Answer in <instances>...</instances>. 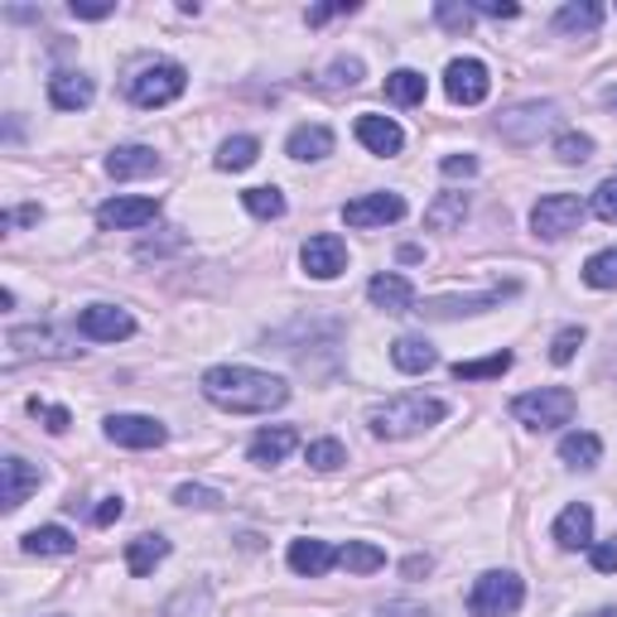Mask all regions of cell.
Listing matches in <instances>:
<instances>
[{"mask_svg": "<svg viewBox=\"0 0 617 617\" xmlns=\"http://www.w3.org/2000/svg\"><path fill=\"white\" fill-rule=\"evenodd\" d=\"M594 213L603 222H617V179H603L594 189Z\"/></svg>", "mask_w": 617, "mask_h": 617, "instance_id": "obj_41", "label": "cell"}, {"mask_svg": "<svg viewBox=\"0 0 617 617\" xmlns=\"http://www.w3.org/2000/svg\"><path fill=\"white\" fill-rule=\"evenodd\" d=\"M603 24V6H594V0H579V6H564L555 15V30L560 34H594Z\"/></svg>", "mask_w": 617, "mask_h": 617, "instance_id": "obj_30", "label": "cell"}, {"mask_svg": "<svg viewBox=\"0 0 617 617\" xmlns=\"http://www.w3.org/2000/svg\"><path fill=\"white\" fill-rule=\"evenodd\" d=\"M183 87H189V73L179 63H150L130 77V102L136 107H169L174 97H183Z\"/></svg>", "mask_w": 617, "mask_h": 617, "instance_id": "obj_5", "label": "cell"}, {"mask_svg": "<svg viewBox=\"0 0 617 617\" xmlns=\"http://www.w3.org/2000/svg\"><path fill=\"white\" fill-rule=\"evenodd\" d=\"M299 260H305V270L313 275V280H333V275L348 270V246H343V236L319 232V236H309V242H305Z\"/></svg>", "mask_w": 617, "mask_h": 617, "instance_id": "obj_10", "label": "cell"}, {"mask_svg": "<svg viewBox=\"0 0 617 617\" xmlns=\"http://www.w3.org/2000/svg\"><path fill=\"white\" fill-rule=\"evenodd\" d=\"M30 415H34V419H44V429H49V435H63V429L73 425V415L63 411V405H44L39 396L30 401Z\"/></svg>", "mask_w": 617, "mask_h": 617, "instance_id": "obj_40", "label": "cell"}, {"mask_svg": "<svg viewBox=\"0 0 617 617\" xmlns=\"http://www.w3.org/2000/svg\"><path fill=\"white\" fill-rule=\"evenodd\" d=\"M164 555H169L164 535H136V541L126 545V570L136 574V579H146V574H155V564H160Z\"/></svg>", "mask_w": 617, "mask_h": 617, "instance_id": "obj_25", "label": "cell"}, {"mask_svg": "<svg viewBox=\"0 0 617 617\" xmlns=\"http://www.w3.org/2000/svg\"><path fill=\"white\" fill-rule=\"evenodd\" d=\"M444 174L468 179V174H478V160H472V155H444Z\"/></svg>", "mask_w": 617, "mask_h": 617, "instance_id": "obj_44", "label": "cell"}, {"mask_svg": "<svg viewBox=\"0 0 617 617\" xmlns=\"http://www.w3.org/2000/svg\"><path fill=\"white\" fill-rule=\"evenodd\" d=\"M401 217H405V199H401V193H366V199H352L343 208V222H348V227H358V232L386 227V222H401Z\"/></svg>", "mask_w": 617, "mask_h": 617, "instance_id": "obj_9", "label": "cell"}, {"mask_svg": "<svg viewBox=\"0 0 617 617\" xmlns=\"http://www.w3.org/2000/svg\"><path fill=\"white\" fill-rule=\"evenodd\" d=\"M92 77L87 73H54L49 77V102H54L58 111H83L92 107Z\"/></svg>", "mask_w": 617, "mask_h": 617, "instance_id": "obj_18", "label": "cell"}, {"mask_svg": "<svg viewBox=\"0 0 617 617\" xmlns=\"http://www.w3.org/2000/svg\"><path fill=\"white\" fill-rule=\"evenodd\" d=\"M121 517H126V502H121V497H107V502L92 511V521H97V526H111V521H121Z\"/></svg>", "mask_w": 617, "mask_h": 617, "instance_id": "obj_45", "label": "cell"}, {"mask_svg": "<svg viewBox=\"0 0 617 617\" xmlns=\"http://www.w3.org/2000/svg\"><path fill=\"white\" fill-rule=\"evenodd\" d=\"M444 92H449L458 107H478V102H488V92H492L488 63L482 58H454L449 73H444Z\"/></svg>", "mask_w": 617, "mask_h": 617, "instance_id": "obj_7", "label": "cell"}, {"mask_svg": "<svg viewBox=\"0 0 617 617\" xmlns=\"http://www.w3.org/2000/svg\"><path fill=\"white\" fill-rule=\"evenodd\" d=\"M584 199H574V193H550V199H541L531 208V227L550 236V242H560V236H570V232H579L584 227Z\"/></svg>", "mask_w": 617, "mask_h": 617, "instance_id": "obj_6", "label": "cell"}, {"mask_svg": "<svg viewBox=\"0 0 617 617\" xmlns=\"http://www.w3.org/2000/svg\"><path fill=\"white\" fill-rule=\"evenodd\" d=\"M107 439L121 449H160L164 444V425L150 415H111L107 419Z\"/></svg>", "mask_w": 617, "mask_h": 617, "instance_id": "obj_12", "label": "cell"}, {"mask_svg": "<svg viewBox=\"0 0 617 617\" xmlns=\"http://www.w3.org/2000/svg\"><path fill=\"white\" fill-rule=\"evenodd\" d=\"M574 411H579V401H574V391H564V386H541V391H531V396L511 401V415L531 429H560V425L574 419Z\"/></svg>", "mask_w": 617, "mask_h": 617, "instance_id": "obj_3", "label": "cell"}, {"mask_svg": "<svg viewBox=\"0 0 617 617\" xmlns=\"http://www.w3.org/2000/svg\"><path fill=\"white\" fill-rule=\"evenodd\" d=\"M0 472H6V492H0V502H6V511H20L24 497L39 488V468L24 464V458H6Z\"/></svg>", "mask_w": 617, "mask_h": 617, "instance_id": "obj_21", "label": "cell"}, {"mask_svg": "<svg viewBox=\"0 0 617 617\" xmlns=\"http://www.w3.org/2000/svg\"><path fill=\"white\" fill-rule=\"evenodd\" d=\"M73 15L77 20H107V15H116V6H77L73 0Z\"/></svg>", "mask_w": 617, "mask_h": 617, "instance_id": "obj_49", "label": "cell"}, {"mask_svg": "<svg viewBox=\"0 0 617 617\" xmlns=\"http://www.w3.org/2000/svg\"><path fill=\"white\" fill-rule=\"evenodd\" d=\"M502 295H511V285H507V290H492V295H472V299H435V305H425L419 313H429V319H454V313H482V309L502 305Z\"/></svg>", "mask_w": 617, "mask_h": 617, "instance_id": "obj_28", "label": "cell"}, {"mask_svg": "<svg viewBox=\"0 0 617 617\" xmlns=\"http://www.w3.org/2000/svg\"><path fill=\"white\" fill-rule=\"evenodd\" d=\"M203 396L232 415H266L290 401V386L256 366H213V372H203Z\"/></svg>", "mask_w": 617, "mask_h": 617, "instance_id": "obj_1", "label": "cell"}, {"mask_svg": "<svg viewBox=\"0 0 617 617\" xmlns=\"http://www.w3.org/2000/svg\"><path fill=\"white\" fill-rule=\"evenodd\" d=\"M603 102H608V107L617 111V87H608V92H603Z\"/></svg>", "mask_w": 617, "mask_h": 617, "instance_id": "obj_52", "label": "cell"}, {"mask_svg": "<svg viewBox=\"0 0 617 617\" xmlns=\"http://www.w3.org/2000/svg\"><path fill=\"white\" fill-rule=\"evenodd\" d=\"M358 140L372 155H401L405 146V130L391 121V116H376V111H362L358 116Z\"/></svg>", "mask_w": 617, "mask_h": 617, "instance_id": "obj_16", "label": "cell"}, {"mask_svg": "<svg viewBox=\"0 0 617 617\" xmlns=\"http://www.w3.org/2000/svg\"><path fill=\"white\" fill-rule=\"evenodd\" d=\"M285 150H290V160H328V155H333V130L328 126H295Z\"/></svg>", "mask_w": 617, "mask_h": 617, "instance_id": "obj_23", "label": "cell"}, {"mask_svg": "<svg viewBox=\"0 0 617 617\" xmlns=\"http://www.w3.org/2000/svg\"><path fill=\"white\" fill-rule=\"evenodd\" d=\"M560 458L570 468H594L603 458V439L598 435H564L560 439Z\"/></svg>", "mask_w": 617, "mask_h": 617, "instance_id": "obj_33", "label": "cell"}, {"mask_svg": "<svg viewBox=\"0 0 617 617\" xmlns=\"http://www.w3.org/2000/svg\"><path fill=\"white\" fill-rule=\"evenodd\" d=\"M584 280L594 285V290H617V246H613V252H598V256H588V266H584Z\"/></svg>", "mask_w": 617, "mask_h": 617, "instance_id": "obj_36", "label": "cell"}, {"mask_svg": "<svg viewBox=\"0 0 617 617\" xmlns=\"http://www.w3.org/2000/svg\"><path fill=\"white\" fill-rule=\"evenodd\" d=\"M352 6H319V10H309V24H323V20H333V15H348Z\"/></svg>", "mask_w": 617, "mask_h": 617, "instance_id": "obj_51", "label": "cell"}, {"mask_svg": "<svg viewBox=\"0 0 617 617\" xmlns=\"http://www.w3.org/2000/svg\"><path fill=\"white\" fill-rule=\"evenodd\" d=\"M425 92H429V83H425V73H415V68H396L386 77V97L396 102V107H415V102H425Z\"/></svg>", "mask_w": 617, "mask_h": 617, "instance_id": "obj_31", "label": "cell"}, {"mask_svg": "<svg viewBox=\"0 0 617 617\" xmlns=\"http://www.w3.org/2000/svg\"><path fill=\"white\" fill-rule=\"evenodd\" d=\"M77 333L92 338V343H121V338L136 333V319L116 305H87L77 313Z\"/></svg>", "mask_w": 617, "mask_h": 617, "instance_id": "obj_8", "label": "cell"}, {"mask_svg": "<svg viewBox=\"0 0 617 617\" xmlns=\"http://www.w3.org/2000/svg\"><path fill=\"white\" fill-rule=\"evenodd\" d=\"M555 155H560V164H584V160H594V140L579 136V130H564L555 140Z\"/></svg>", "mask_w": 617, "mask_h": 617, "instance_id": "obj_38", "label": "cell"}, {"mask_svg": "<svg viewBox=\"0 0 617 617\" xmlns=\"http://www.w3.org/2000/svg\"><path fill=\"white\" fill-rule=\"evenodd\" d=\"M366 299L386 313H411L415 309V285L405 280V275H376V280L366 285Z\"/></svg>", "mask_w": 617, "mask_h": 617, "instance_id": "obj_17", "label": "cell"}, {"mask_svg": "<svg viewBox=\"0 0 617 617\" xmlns=\"http://www.w3.org/2000/svg\"><path fill=\"white\" fill-rule=\"evenodd\" d=\"M584 348V328L579 323H570V328H560L555 333V343H550V362H574V352Z\"/></svg>", "mask_w": 617, "mask_h": 617, "instance_id": "obj_39", "label": "cell"}, {"mask_svg": "<svg viewBox=\"0 0 617 617\" xmlns=\"http://www.w3.org/2000/svg\"><path fill=\"white\" fill-rule=\"evenodd\" d=\"M594 617H617V613H594Z\"/></svg>", "mask_w": 617, "mask_h": 617, "instance_id": "obj_53", "label": "cell"}, {"mask_svg": "<svg viewBox=\"0 0 617 617\" xmlns=\"http://www.w3.org/2000/svg\"><path fill=\"white\" fill-rule=\"evenodd\" d=\"M299 444V435L290 425H275V429H260V435L252 439V464H260V468H270V464H280L285 454H290Z\"/></svg>", "mask_w": 617, "mask_h": 617, "instance_id": "obj_24", "label": "cell"}, {"mask_svg": "<svg viewBox=\"0 0 617 617\" xmlns=\"http://www.w3.org/2000/svg\"><path fill=\"white\" fill-rule=\"evenodd\" d=\"M333 564H338V550L328 545V541H309V535H305V541L290 545V570L295 574H309V579H319V574H328Z\"/></svg>", "mask_w": 617, "mask_h": 617, "instance_id": "obj_20", "label": "cell"}, {"mask_svg": "<svg viewBox=\"0 0 617 617\" xmlns=\"http://www.w3.org/2000/svg\"><path fill=\"white\" fill-rule=\"evenodd\" d=\"M521 598H526V584L517 579L511 570H488L478 584H472L468 594V613L472 617H507L521 608Z\"/></svg>", "mask_w": 617, "mask_h": 617, "instance_id": "obj_4", "label": "cell"}, {"mask_svg": "<svg viewBox=\"0 0 617 617\" xmlns=\"http://www.w3.org/2000/svg\"><path fill=\"white\" fill-rule=\"evenodd\" d=\"M502 372H511V352H492V358H478V362H454L458 382H492Z\"/></svg>", "mask_w": 617, "mask_h": 617, "instance_id": "obj_34", "label": "cell"}, {"mask_svg": "<svg viewBox=\"0 0 617 617\" xmlns=\"http://www.w3.org/2000/svg\"><path fill=\"white\" fill-rule=\"evenodd\" d=\"M20 358H77V348H68L54 328H10V362Z\"/></svg>", "mask_w": 617, "mask_h": 617, "instance_id": "obj_13", "label": "cell"}, {"mask_svg": "<svg viewBox=\"0 0 617 617\" xmlns=\"http://www.w3.org/2000/svg\"><path fill=\"white\" fill-rule=\"evenodd\" d=\"M444 419V401L435 396H396L386 405H376L372 415H366V425H372L376 439H411V435H425L429 425H439Z\"/></svg>", "mask_w": 617, "mask_h": 617, "instance_id": "obj_2", "label": "cell"}, {"mask_svg": "<svg viewBox=\"0 0 617 617\" xmlns=\"http://www.w3.org/2000/svg\"><path fill=\"white\" fill-rule=\"evenodd\" d=\"M242 203H246V213L260 217V222L285 217V193H280V189H246Z\"/></svg>", "mask_w": 617, "mask_h": 617, "instance_id": "obj_35", "label": "cell"}, {"mask_svg": "<svg viewBox=\"0 0 617 617\" xmlns=\"http://www.w3.org/2000/svg\"><path fill=\"white\" fill-rule=\"evenodd\" d=\"M174 502H183V507H203V511H213V507H222V497H217L213 488H193V482H183V488L174 492Z\"/></svg>", "mask_w": 617, "mask_h": 617, "instance_id": "obj_42", "label": "cell"}, {"mask_svg": "<svg viewBox=\"0 0 617 617\" xmlns=\"http://www.w3.org/2000/svg\"><path fill=\"white\" fill-rule=\"evenodd\" d=\"M328 83L333 87H358L362 83V63L358 58H338L333 68H328Z\"/></svg>", "mask_w": 617, "mask_h": 617, "instance_id": "obj_43", "label": "cell"}, {"mask_svg": "<svg viewBox=\"0 0 617 617\" xmlns=\"http://www.w3.org/2000/svg\"><path fill=\"white\" fill-rule=\"evenodd\" d=\"M464 217H468V193H439V199L425 208L429 232H454V227H464Z\"/></svg>", "mask_w": 617, "mask_h": 617, "instance_id": "obj_26", "label": "cell"}, {"mask_svg": "<svg viewBox=\"0 0 617 617\" xmlns=\"http://www.w3.org/2000/svg\"><path fill=\"white\" fill-rule=\"evenodd\" d=\"M256 155H260L256 136H232V140H222V150H217V169H227V174H236V169H252Z\"/></svg>", "mask_w": 617, "mask_h": 617, "instance_id": "obj_32", "label": "cell"}, {"mask_svg": "<svg viewBox=\"0 0 617 617\" xmlns=\"http://www.w3.org/2000/svg\"><path fill=\"white\" fill-rule=\"evenodd\" d=\"M391 362H396L401 372L419 376V372H435V366H439V352L429 348L425 338H396V343H391Z\"/></svg>", "mask_w": 617, "mask_h": 617, "instance_id": "obj_22", "label": "cell"}, {"mask_svg": "<svg viewBox=\"0 0 617 617\" xmlns=\"http://www.w3.org/2000/svg\"><path fill=\"white\" fill-rule=\"evenodd\" d=\"M338 564L348 574H376V570H386V550L372 541H348V545H338Z\"/></svg>", "mask_w": 617, "mask_h": 617, "instance_id": "obj_27", "label": "cell"}, {"mask_svg": "<svg viewBox=\"0 0 617 617\" xmlns=\"http://www.w3.org/2000/svg\"><path fill=\"white\" fill-rule=\"evenodd\" d=\"M472 10H478V15H492V20H511V15H517V6H511V0H478Z\"/></svg>", "mask_w": 617, "mask_h": 617, "instance_id": "obj_47", "label": "cell"}, {"mask_svg": "<svg viewBox=\"0 0 617 617\" xmlns=\"http://www.w3.org/2000/svg\"><path fill=\"white\" fill-rule=\"evenodd\" d=\"M555 545L560 550H588L594 545V511H588L584 502H570L560 511V521H555Z\"/></svg>", "mask_w": 617, "mask_h": 617, "instance_id": "obj_15", "label": "cell"}, {"mask_svg": "<svg viewBox=\"0 0 617 617\" xmlns=\"http://www.w3.org/2000/svg\"><path fill=\"white\" fill-rule=\"evenodd\" d=\"M588 560H594L598 574H617V545H594V555Z\"/></svg>", "mask_w": 617, "mask_h": 617, "instance_id": "obj_48", "label": "cell"}, {"mask_svg": "<svg viewBox=\"0 0 617 617\" xmlns=\"http://www.w3.org/2000/svg\"><path fill=\"white\" fill-rule=\"evenodd\" d=\"M435 15H439V24H449V30H468V24H472V10L468 6L464 10H458V6H439Z\"/></svg>", "mask_w": 617, "mask_h": 617, "instance_id": "obj_46", "label": "cell"}, {"mask_svg": "<svg viewBox=\"0 0 617 617\" xmlns=\"http://www.w3.org/2000/svg\"><path fill=\"white\" fill-rule=\"evenodd\" d=\"M107 174L111 179H146V174H160V155L150 146H121L107 155Z\"/></svg>", "mask_w": 617, "mask_h": 617, "instance_id": "obj_19", "label": "cell"}, {"mask_svg": "<svg viewBox=\"0 0 617 617\" xmlns=\"http://www.w3.org/2000/svg\"><path fill=\"white\" fill-rule=\"evenodd\" d=\"M305 458H309V468L333 472V468H343V464H348V449H343L338 439H313L309 449H305Z\"/></svg>", "mask_w": 617, "mask_h": 617, "instance_id": "obj_37", "label": "cell"}, {"mask_svg": "<svg viewBox=\"0 0 617 617\" xmlns=\"http://www.w3.org/2000/svg\"><path fill=\"white\" fill-rule=\"evenodd\" d=\"M401 570H405V579H419V574H429V555H411Z\"/></svg>", "mask_w": 617, "mask_h": 617, "instance_id": "obj_50", "label": "cell"}, {"mask_svg": "<svg viewBox=\"0 0 617 617\" xmlns=\"http://www.w3.org/2000/svg\"><path fill=\"white\" fill-rule=\"evenodd\" d=\"M160 217V203L155 199H107L97 208V222L107 232H136V227H146V222Z\"/></svg>", "mask_w": 617, "mask_h": 617, "instance_id": "obj_14", "label": "cell"}, {"mask_svg": "<svg viewBox=\"0 0 617 617\" xmlns=\"http://www.w3.org/2000/svg\"><path fill=\"white\" fill-rule=\"evenodd\" d=\"M555 121V102H526V107L507 111L502 121V136L511 140V146H531V140H541V130Z\"/></svg>", "mask_w": 617, "mask_h": 617, "instance_id": "obj_11", "label": "cell"}, {"mask_svg": "<svg viewBox=\"0 0 617 617\" xmlns=\"http://www.w3.org/2000/svg\"><path fill=\"white\" fill-rule=\"evenodd\" d=\"M73 550H77V541L63 526H39L24 535V555H73Z\"/></svg>", "mask_w": 617, "mask_h": 617, "instance_id": "obj_29", "label": "cell"}]
</instances>
